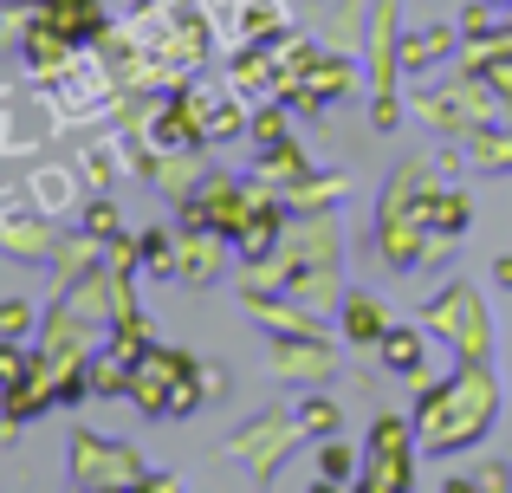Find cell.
Returning <instances> with one entry per match:
<instances>
[{"instance_id":"1","label":"cell","mask_w":512,"mask_h":493,"mask_svg":"<svg viewBox=\"0 0 512 493\" xmlns=\"http://www.w3.org/2000/svg\"><path fill=\"white\" fill-rule=\"evenodd\" d=\"M487 416H493V383H487V370L474 364L454 383H441V390L422 396V448L448 455V448L487 435Z\"/></svg>"},{"instance_id":"2","label":"cell","mask_w":512,"mask_h":493,"mask_svg":"<svg viewBox=\"0 0 512 493\" xmlns=\"http://www.w3.org/2000/svg\"><path fill=\"white\" fill-rule=\"evenodd\" d=\"M370 474H363V487L370 493H402L409 487V422L402 416H383L370 429Z\"/></svg>"},{"instance_id":"3","label":"cell","mask_w":512,"mask_h":493,"mask_svg":"<svg viewBox=\"0 0 512 493\" xmlns=\"http://www.w3.org/2000/svg\"><path fill=\"white\" fill-rule=\"evenodd\" d=\"M428 318H435L441 331H448L454 344H461V357L474 351V357H487V312H480V299L467 286H454V292H441L435 305H428Z\"/></svg>"},{"instance_id":"4","label":"cell","mask_w":512,"mask_h":493,"mask_svg":"<svg viewBox=\"0 0 512 493\" xmlns=\"http://www.w3.org/2000/svg\"><path fill=\"white\" fill-rule=\"evenodd\" d=\"M52 91H59V111L65 117H85L91 111V104H98L104 98V72H98V65H59V72H52Z\"/></svg>"},{"instance_id":"5","label":"cell","mask_w":512,"mask_h":493,"mask_svg":"<svg viewBox=\"0 0 512 493\" xmlns=\"http://www.w3.org/2000/svg\"><path fill=\"white\" fill-rule=\"evenodd\" d=\"M39 13L72 39H104V7L98 0H39Z\"/></svg>"},{"instance_id":"6","label":"cell","mask_w":512,"mask_h":493,"mask_svg":"<svg viewBox=\"0 0 512 493\" xmlns=\"http://www.w3.org/2000/svg\"><path fill=\"white\" fill-rule=\"evenodd\" d=\"M344 338H357V344H383V338H389L383 305L363 299V292H350V299H344Z\"/></svg>"},{"instance_id":"7","label":"cell","mask_w":512,"mask_h":493,"mask_svg":"<svg viewBox=\"0 0 512 493\" xmlns=\"http://www.w3.org/2000/svg\"><path fill=\"white\" fill-rule=\"evenodd\" d=\"M240 253H247V260H260V253H273V241H279V208L273 202H253V215L240 221Z\"/></svg>"},{"instance_id":"8","label":"cell","mask_w":512,"mask_h":493,"mask_svg":"<svg viewBox=\"0 0 512 493\" xmlns=\"http://www.w3.org/2000/svg\"><path fill=\"white\" fill-rule=\"evenodd\" d=\"M383 364L389 370H402V377H415V370H422V331H389L383 338Z\"/></svg>"},{"instance_id":"9","label":"cell","mask_w":512,"mask_h":493,"mask_svg":"<svg viewBox=\"0 0 512 493\" xmlns=\"http://www.w3.org/2000/svg\"><path fill=\"white\" fill-rule=\"evenodd\" d=\"M422 221H428V228H441V234H461L467 228V202H461V195H435Z\"/></svg>"},{"instance_id":"10","label":"cell","mask_w":512,"mask_h":493,"mask_svg":"<svg viewBox=\"0 0 512 493\" xmlns=\"http://www.w3.org/2000/svg\"><path fill=\"white\" fill-rule=\"evenodd\" d=\"M33 195L46 202V215H52V208H65V202H72V182H65V176H52V169H39V176H33Z\"/></svg>"},{"instance_id":"11","label":"cell","mask_w":512,"mask_h":493,"mask_svg":"<svg viewBox=\"0 0 512 493\" xmlns=\"http://www.w3.org/2000/svg\"><path fill=\"white\" fill-rule=\"evenodd\" d=\"M480 65H487V78L512 98V46H493V59H480Z\"/></svg>"},{"instance_id":"12","label":"cell","mask_w":512,"mask_h":493,"mask_svg":"<svg viewBox=\"0 0 512 493\" xmlns=\"http://www.w3.org/2000/svg\"><path fill=\"white\" fill-rule=\"evenodd\" d=\"M299 422H305L312 435H331V429H338V409H331V403H305V409H299Z\"/></svg>"},{"instance_id":"13","label":"cell","mask_w":512,"mask_h":493,"mask_svg":"<svg viewBox=\"0 0 512 493\" xmlns=\"http://www.w3.org/2000/svg\"><path fill=\"white\" fill-rule=\"evenodd\" d=\"M318 474H325L331 487H344V481H350V448H325V461H318Z\"/></svg>"},{"instance_id":"14","label":"cell","mask_w":512,"mask_h":493,"mask_svg":"<svg viewBox=\"0 0 512 493\" xmlns=\"http://www.w3.org/2000/svg\"><path fill=\"white\" fill-rule=\"evenodd\" d=\"M26 325H33V312H26L20 299H7V305H0V331H7V338H20Z\"/></svg>"},{"instance_id":"15","label":"cell","mask_w":512,"mask_h":493,"mask_svg":"<svg viewBox=\"0 0 512 493\" xmlns=\"http://www.w3.org/2000/svg\"><path fill=\"white\" fill-rule=\"evenodd\" d=\"M111 228H117V208L111 202H91L85 208V234H111Z\"/></svg>"},{"instance_id":"16","label":"cell","mask_w":512,"mask_h":493,"mask_svg":"<svg viewBox=\"0 0 512 493\" xmlns=\"http://www.w3.org/2000/svg\"><path fill=\"white\" fill-rule=\"evenodd\" d=\"M253 137H260V143H279V137H286V124H279V117H253Z\"/></svg>"},{"instance_id":"17","label":"cell","mask_w":512,"mask_h":493,"mask_svg":"<svg viewBox=\"0 0 512 493\" xmlns=\"http://www.w3.org/2000/svg\"><path fill=\"white\" fill-rule=\"evenodd\" d=\"M493 279H500V286H512V253H506V260H493Z\"/></svg>"},{"instance_id":"18","label":"cell","mask_w":512,"mask_h":493,"mask_svg":"<svg viewBox=\"0 0 512 493\" xmlns=\"http://www.w3.org/2000/svg\"><path fill=\"white\" fill-rule=\"evenodd\" d=\"M143 7H156V0H143Z\"/></svg>"}]
</instances>
